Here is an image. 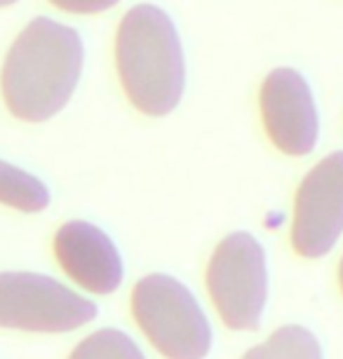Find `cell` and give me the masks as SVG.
I'll return each mask as SVG.
<instances>
[{"instance_id": "6da1fadb", "label": "cell", "mask_w": 343, "mask_h": 359, "mask_svg": "<svg viewBox=\"0 0 343 359\" xmlns=\"http://www.w3.org/2000/svg\"><path fill=\"white\" fill-rule=\"evenodd\" d=\"M83 66V36L57 19L36 17L5 54L0 71L5 106L24 123L52 120L76 94Z\"/></svg>"}, {"instance_id": "7a4b0ae2", "label": "cell", "mask_w": 343, "mask_h": 359, "mask_svg": "<svg viewBox=\"0 0 343 359\" xmlns=\"http://www.w3.org/2000/svg\"><path fill=\"white\" fill-rule=\"evenodd\" d=\"M116 71L127 101L141 115L165 118L186 92V52L172 15L156 3H139L116 31Z\"/></svg>"}, {"instance_id": "3957f363", "label": "cell", "mask_w": 343, "mask_h": 359, "mask_svg": "<svg viewBox=\"0 0 343 359\" xmlns=\"http://www.w3.org/2000/svg\"><path fill=\"white\" fill-rule=\"evenodd\" d=\"M134 320L167 359H205L212 327L191 289L165 273L146 275L132 289Z\"/></svg>"}, {"instance_id": "277c9868", "label": "cell", "mask_w": 343, "mask_h": 359, "mask_svg": "<svg viewBox=\"0 0 343 359\" xmlns=\"http://www.w3.org/2000/svg\"><path fill=\"white\" fill-rule=\"evenodd\" d=\"M207 289L226 327L259 329L268 301V261L264 245L252 233L226 235L207 266Z\"/></svg>"}, {"instance_id": "5b68a950", "label": "cell", "mask_w": 343, "mask_h": 359, "mask_svg": "<svg viewBox=\"0 0 343 359\" xmlns=\"http://www.w3.org/2000/svg\"><path fill=\"white\" fill-rule=\"evenodd\" d=\"M97 317V303L55 277L0 273V329L64 334Z\"/></svg>"}, {"instance_id": "8992f818", "label": "cell", "mask_w": 343, "mask_h": 359, "mask_svg": "<svg viewBox=\"0 0 343 359\" xmlns=\"http://www.w3.org/2000/svg\"><path fill=\"white\" fill-rule=\"evenodd\" d=\"M259 113L266 137L282 155L304 158L318 148V101L301 71L278 66L268 73L259 90Z\"/></svg>"}, {"instance_id": "52a82bcc", "label": "cell", "mask_w": 343, "mask_h": 359, "mask_svg": "<svg viewBox=\"0 0 343 359\" xmlns=\"http://www.w3.org/2000/svg\"><path fill=\"white\" fill-rule=\"evenodd\" d=\"M343 235V151L322 158L294 198L292 247L304 259H322Z\"/></svg>"}, {"instance_id": "ba28073f", "label": "cell", "mask_w": 343, "mask_h": 359, "mask_svg": "<svg viewBox=\"0 0 343 359\" xmlns=\"http://www.w3.org/2000/svg\"><path fill=\"white\" fill-rule=\"evenodd\" d=\"M55 256L64 273L92 294H113L125 277L116 242L90 221H66L55 235Z\"/></svg>"}, {"instance_id": "9c48e42d", "label": "cell", "mask_w": 343, "mask_h": 359, "mask_svg": "<svg viewBox=\"0 0 343 359\" xmlns=\"http://www.w3.org/2000/svg\"><path fill=\"white\" fill-rule=\"evenodd\" d=\"M0 205L19 212H43L50 207V188L26 169L0 160Z\"/></svg>"}, {"instance_id": "30bf717a", "label": "cell", "mask_w": 343, "mask_h": 359, "mask_svg": "<svg viewBox=\"0 0 343 359\" xmlns=\"http://www.w3.org/2000/svg\"><path fill=\"white\" fill-rule=\"evenodd\" d=\"M242 359H322L320 341L304 327H282Z\"/></svg>"}, {"instance_id": "8fae6325", "label": "cell", "mask_w": 343, "mask_h": 359, "mask_svg": "<svg viewBox=\"0 0 343 359\" xmlns=\"http://www.w3.org/2000/svg\"><path fill=\"white\" fill-rule=\"evenodd\" d=\"M69 359H146V355L125 331L102 329L80 341Z\"/></svg>"}, {"instance_id": "7c38bea8", "label": "cell", "mask_w": 343, "mask_h": 359, "mask_svg": "<svg viewBox=\"0 0 343 359\" xmlns=\"http://www.w3.org/2000/svg\"><path fill=\"white\" fill-rule=\"evenodd\" d=\"M47 3L69 15H102L116 8L120 0H47Z\"/></svg>"}, {"instance_id": "4fadbf2b", "label": "cell", "mask_w": 343, "mask_h": 359, "mask_svg": "<svg viewBox=\"0 0 343 359\" xmlns=\"http://www.w3.org/2000/svg\"><path fill=\"white\" fill-rule=\"evenodd\" d=\"M17 0H0V8H10V5H15Z\"/></svg>"}, {"instance_id": "5bb4252c", "label": "cell", "mask_w": 343, "mask_h": 359, "mask_svg": "<svg viewBox=\"0 0 343 359\" xmlns=\"http://www.w3.org/2000/svg\"><path fill=\"white\" fill-rule=\"evenodd\" d=\"M339 280H341V289H343V256H341V266H339Z\"/></svg>"}]
</instances>
